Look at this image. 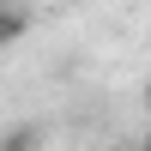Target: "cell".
Wrapping results in <instances>:
<instances>
[{
  "label": "cell",
  "mask_w": 151,
  "mask_h": 151,
  "mask_svg": "<svg viewBox=\"0 0 151 151\" xmlns=\"http://www.w3.org/2000/svg\"><path fill=\"white\" fill-rule=\"evenodd\" d=\"M145 109H151V91H145Z\"/></svg>",
  "instance_id": "277c9868"
},
{
  "label": "cell",
  "mask_w": 151,
  "mask_h": 151,
  "mask_svg": "<svg viewBox=\"0 0 151 151\" xmlns=\"http://www.w3.org/2000/svg\"><path fill=\"white\" fill-rule=\"evenodd\" d=\"M24 30H30V12L24 6H0V55H6L12 42H24Z\"/></svg>",
  "instance_id": "7a4b0ae2"
},
{
  "label": "cell",
  "mask_w": 151,
  "mask_h": 151,
  "mask_svg": "<svg viewBox=\"0 0 151 151\" xmlns=\"http://www.w3.org/2000/svg\"><path fill=\"white\" fill-rule=\"evenodd\" d=\"M42 145H48L42 121H6L0 127V151H42Z\"/></svg>",
  "instance_id": "6da1fadb"
},
{
  "label": "cell",
  "mask_w": 151,
  "mask_h": 151,
  "mask_svg": "<svg viewBox=\"0 0 151 151\" xmlns=\"http://www.w3.org/2000/svg\"><path fill=\"white\" fill-rule=\"evenodd\" d=\"M139 151H151V133H145V145H139Z\"/></svg>",
  "instance_id": "3957f363"
}]
</instances>
